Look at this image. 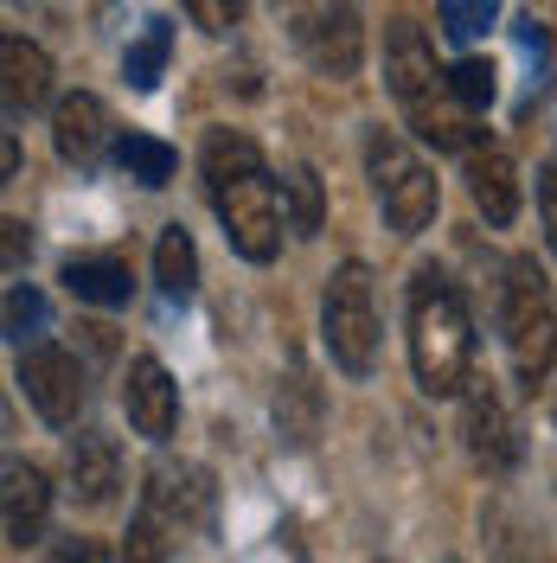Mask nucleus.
Listing matches in <instances>:
<instances>
[{
	"label": "nucleus",
	"mask_w": 557,
	"mask_h": 563,
	"mask_svg": "<svg viewBox=\"0 0 557 563\" xmlns=\"http://www.w3.org/2000/svg\"><path fill=\"white\" fill-rule=\"evenodd\" d=\"M199 179H206V199L218 211L231 250L244 263H276L288 211H282V192L263 147L250 135H238V129H211L206 147H199Z\"/></svg>",
	"instance_id": "1"
},
{
	"label": "nucleus",
	"mask_w": 557,
	"mask_h": 563,
	"mask_svg": "<svg viewBox=\"0 0 557 563\" xmlns=\"http://www.w3.org/2000/svg\"><path fill=\"white\" fill-rule=\"evenodd\" d=\"M404 327H411V372L429 397H461L474 385V320L468 301L436 263H423L404 295Z\"/></svg>",
	"instance_id": "2"
},
{
	"label": "nucleus",
	"mask_w": 557,
	"mask_h": 563,
	"mask_svg": "<svg viewBox=\"0 0 557 563\" xmlns=\"http://www.w3.org/2000/svg\"><path fill=\"white\" fill-rule=\"evenodd\" d=\"M384 84H391V97L404 109V122H411L429 147L468 154V147L481 141L468 129V109L455 103L449 70H436V52H429V38H423L417 20H391V33H384Z\"/></svg>",
	"instance_id": "3"
},
{
	"label": "nucleus",
	"mask_w": 557,
	"mask_h": 563,
	"mask_svg": "<svg viewBox=\"0 0 557 563\" xmlns=\"http://www.w3.org/2000/svg\"><path fill=\"white\" fill-rule=\"evenodd\" d=\"M500 340L513 358V378L525 390H538L557 365V301L545 276H538V256H513L506 282H500Z\"/></svg>",
	"instance_id": "4"
},
{
	"label": "nucleus",
	"mask_w": 557,
	"mask_h": 563,
	"mask_svg": "<svg viewBox=\"0 0 557 563\" xmlns=\"http://www.w3.org/2000/svg\"><path fill=\"white\" fill-rule=\"evenodd\" d=\"M365 179H372V199H379L384 224H391L397 238H423V231L436 224L443 186L429 174V161H423L397 129H372V135H365Z\"/></svg>",
	"instance_id": "5"
},
{
	"label": "nucleus",
	"mask_w": 557,
	"mask_h": 563,
	"mask_svg": "<svg viewBox=\"0 0 557 563\" xmlns=\"http://www.w3.org/2000/svg\"><path fill=\"white\" fill-rule=\"evenodd\" d=\"M320 340L347 378H372L379 365V301H372V269L340 263L320 288Z\"/></svg>",
	"instance_id": "6"
},
{
	"label": "nucleus",
	"mask_w": 557,
	"mask_h": 563,
	"mask_svg": "<svg viewBox=\"0 0 557 563\" xmlns=\"http://www.w3.org/2000/svg\"><path fill=\"white\" fill-rule=\"evenodd\" d=\"M461 442H468V455L481 474H520L525 461V429L513 417V404H506V390L493 385V378H474V385L461 390Z\"/></svg>",
	"instance_id": "7"
},
{
	"label": "nucleus",
	"mask_w": 557,
	"mask_h": 563,
	"mask_svg": "<svg viewBox=\"0 0 557 563\" xmlns=\"http://www.w3.org/2000/svg\"><path fill=\"white\" fill-rule=\"evenodd\" d=\"M20 390L39 410V422H52V429H70L90 404V378H84L77 352H65L58 340H39L20 352Z\"/></svg>",
	"instance_id": "8"
},
{
	"label": "nucleus",
	"mask_w": 557,
	"mask_h": 563,
	"mask_svg": "<svg viewBox=\"0 0 557 563\" xmlns=\"http://www.w3.org/2000/svg\"><path fill=\"white\" fill-rule=\"evenodd\" d=\"M295 52H302L320 77H334V84L359 77V65H365L359 7H295Z\"/></svg>",
	"instance_id": "9"
},
{
	"label": "nucleus",
	"mask_w": 557,
	"mask_h": 563,
	"mask_svg": "<svg viewBox=\"0 0 557 563\" xmlns=\"http://www.w3.org/2000/svg\"><path fill=\"white\" fill-rule=\"evenodd\" d=\"M186 512H179L174 487L161 481V467L148 474V487H141V506L135 519H129V538H122V563H174L179 538H186Z\"/></svg>",
	"instance_id": "10"
},
{
	"label": "nucleus",
	"mask_w": 557,
	"mask_h": 563,
	"mask_svg": "<svg viewBox=\"0 0 557 563\" xmlns=\"http://www.w3.org/2000/svg\"><path fill=\"white\" fill-rule=\"evenodd\" d=\"M122 410H129V429L148 435V442H167L179 422V385L167 378V365L154 352L129 358V378H122Z\"/></svg>",
	"instance_id": "11"
},
{
	"label": "nucleus",
	"mask_w": 557,
	"mask_h": 563,
	"mask_svg": "<svg viewBox=\"0 0 557 563\" xmlns=\"http://www.w3.org/2000/svg\"><path fill=\"white\" fill-rule=\"evenodd\" d=\"M52 141H58V154H65L77 174H97L103 154H109V109H103V97H90V90L58 97V109H52Z\"/></svg>",
	"instance_id": "12"
},
{
	"label": "nucleus",
	"mask_w": 557,
	"mask_h": 563,
	"mask_svg": "<svg viewBox=\"0 0 557 563\" xmlns=\"http://www.w3.org/2000/svg\"><path fill=\"white\" fill-rule=\"evenodd\" d=\"M468 192H474V211L488 218L493 231H506L513 218H520V167H513V154L500 147V141H474L468 154Z\"/></svg>",
	"instance_id": "13"
},
{
	"label": "nucleus",
	"mask_w": 557,
	"mask_h": 563,
	"mask_svg": "<svg viewBox=\"0 0 557 563\" xmlns=\"http://www.w3.org/2000/svg\"><path fill=\"white\" fill-rule=\"evenodd\" d=\"M45 519H52V481L39 474L33 461H7L0 474V526H7V544H39L45 538Z\"/></svg>",
	"instance_id": "14"
},
{
	"label": "nucleus",
	"mask_w": 557,
	"mask_h": 563,
	"mask_svg": "<svg viewBox=\"0 0 557 563\" xmlns=\"http://www.w3.org/2000/svg\"><path fill=\"white\" fill-rule=\"evenodd\" d=\"M0 103H7V122H20V115H33V109L52 103V58L20 33L0 38Z\"/></svg>",
	"instance_id": "15"
},
{
	"label": "nucleus",
	"mask_w": 557,
	"mask_h": 563,
	"mask_svg": "<svg viewBox=\"0 0 557 563\" xmlns=\"http://www.w3.org/2000/svg\"><path fill=\"white\" fill-rule=\"evenodd\" d=\"M122 487V449L103 429H77L70 435V499L77 506H109Z\"/></svg>",
	"instance_id": "16"
},
{
	"label": "nucleus",
	"mask_w": 557,
	"mask_h": 563,
	"mask_svg": "<svg viewBox=\"0 0 557 563\" xmlns=\"http://www.w3.org/2000/svg\"><path fill=\"white\" fill-rule=\"evenodd\" d=\"M58 282L77 301H90V308H129L135 301V276H129L122 256H70Z\"/></svg>",
	"instance_id": "17"
},
{
	"label": "nucleus",
	"mask_w": 557,
	"mask_h": 563,
	"mask_svg": "<svg viewBox=\"0 0 557 563\" xmlns=\"http://www.w3.org/2000/svg\"><path fill=\"white\" fill-rule=\"evenodd\" d=\"M154 282L167 301H193V282H199V250H193V231L186 224H167L161 244H154Z\"/></svg>",
	"instance_id": "18"
},
{
	"label": "nucleus",
	"mask_w": 557,
	"mask_h": 563,
	"mask_svg": "<svg viewBox=\"0 0 557 563\" xmlns=\"http://www.w3.org/2000/svg\"><path fill=\"white\" fill-rule=\"evenodd\" d=\"M116 167L135 179V186L161 192V186L179 174V154L167 147V141H154V135H122V141H116Z\"/></svg>",
	"instance_id": "19"
},
{
	"label": "nucleus",
	"mask_w": 557,
	"mask_h": 563,
	"mask_svg": "<svg viewBox=\"0 0 557 563\" xmlns=\"http://www.w3.org/2000/svg\"><path fill=\"white\" fill-rule=\"evenodd\" d=\"M174 58V20H148L141 38L129 45V58H122V77H129V90H154L161 84V70Z\"/></svg>",
	"instance_id": "20"
},
{
	"label": "nucleus",
	"mask_w": 557,
	"mask_h": 563,
	"mask_svg": "<svg viewBox=\"0 0 557 563\" xmlns=\"http://www.w3.org/2000/svg\"><path fill=\"white\" fill-rule=\"evenodd\" d=\"M314 422H320V390L308 385V372H288V385L276 390V429L302 449L314 442Z\"/></svg>",
	"instance_id": "21"
},
{
	"label": "nucleus",
	"mask_w": 557,
	"mask_h": 563,
	"mask_svg": "<svg viewBox=\"0 0 557 563\" xmlns=\"http://www.w3.org/2000/svg\"><path fill=\"white\" fill-rule=\"evenodd\" d=\"M449 90H455V103L468 109V115H488L493 109V97H500V70L488 65V58H455L449 65Z\"/></svg>",
	"instance_id": "22"
},
{
	"label": "nucleus",
	"mask_w": 557,
	"mask_h": 563,
	"mask_svg": "<svg viewBox=\"0 0 557 563\" xmlns=\"http://www.w3.org/2000/svg\"><path fill=\"white\" fill-rule=\"evenodd\" d=\"M45 320H52V308H45V295H39L33 282H13L7 288V340L26 352L45 340Z\"/></svg>",
	"instance_id": "23"
},
{
	"label": "nucleus",
	"mask_w": 557,
	"mask_h": 563,
	"mask_svg": "<svg viewBox=\"0 0 557 563\" xmlns=\"http://www.w3.org/2000/svg\"><path fill=\"white\" fill-rule=\"evenodd\" d=\"M282 199H288V231H295V238H314V231H320V211H327V199H320V174H314V167H288Z\"/></svg>",
	"instance_id": "24"
},
{
	"label": "nucleus",
	"mask_w": 557,
	"mask_h": 563,
	"mask_svg": "<svg viewBox=\"0 0 557 563\" xmlns=\"http://www.w3.org/2000/svg\"><path fill=\"white\" fill-rule=\"evenodd\" d=\"M493 20H500V7H493V0H443V7H436V26H443L455 45H474Z\"/></svg>",
	"instance_id": "25"
},
{
	"label": "nucleus",
	"mask_w": 557,
	"mask_h": 563,
	"mask_svg": "<svg viewBox=\"0 0 557 563\" xmlns=\"http://www.w3.org/2000/svg\"><path fill=\"white\" fill-rule=\"evenodd\" d=\"M513 38H520L525 65H532V90H545V84H551V38H545V26H538L532 13H520V20H513Z\"/></svg>",
	"instance_id": "26"
},
{
	"label": "nucleus",
	"mask_w": 557,
	"mask_h": 563,
	"mask_svg": "<svg viewBox=\"0 0 557 563\" xmlns=\"http://www.w3.org/2000/svg\"><path fill=\"white\" fill-rule=\"evenodd\" d=\"M186 20L206 26V33H231V26L244 20V7H238V0H186Z\"/></svg>",
	"instance_id": "27"
},
{
	"label": "nucleus",
	"mask_w": 557,
	"mask_h": 563,
	"mask_svg": "<svg viewBox=\"0 0 557 563\" xmlns=\"http://www.w3.org/2000/svg\"><path fill=\"white\" fill-rule=\"evenodd\" d=\"M45 563H109V551H103V538H52V551H45Z\"/></svg>",
	"instance_id": "28"
},
{
	"label": "nucleus",
	"mask_w": 557,
	"mask_h": 563,
	"mask_svg": "<svg viewBox=\"0 0 557 563\" xmlns=\"http://www.w3.org/2000/svg\"><path fill=\"white\" fill-rule=\"evenodd\" d=\"M538 224H545V244L557 256V154L538 167Z\"/></svg>",
	"instance_id": "29"
},
{
	"label": "nucleus",
	"mask_w": 557,
	"mask_h": 563,
	"mask_svg": "<svg viewBox=\"0 0 557 563\" xmlns=\"http://www.w3.org/2000/svg\"><path fill=\"white\" fill-rule=\"evenodd\" d=\"M0 244H7V276H20V263L33 256V231H26L20 218H7V224H0Z\"/></svg>",
	"instance_id": "30"
},
{
	"label": "nucleus",
	"mask_w": 557,
	"mask_h": 563,
	"mask_svg": "<svg viewBox=\"0 0 557 563\" xmlns=\"http://www.w3.org/2000/svg\"><path fill=\"white\" fill-rule=\"evenodd\" d=\"M551 422H557V397H551Z\"/></svg>",
	"instance_id": "31"
},
{
	"label": "nucleus",
	"mask_w": 557,
	"mask_h": 563,
	"mask_svg": "<svg viewBox=\"0 0 557 563\" xmlns=\"http://www.w3.org/2000/svg\"><path fill=\"white\" fill-rule=\"evenodd\" d=\"M449 563H455V558H449Z\"/></svg>",
	"instance_id": "32"
}]
</instances>
